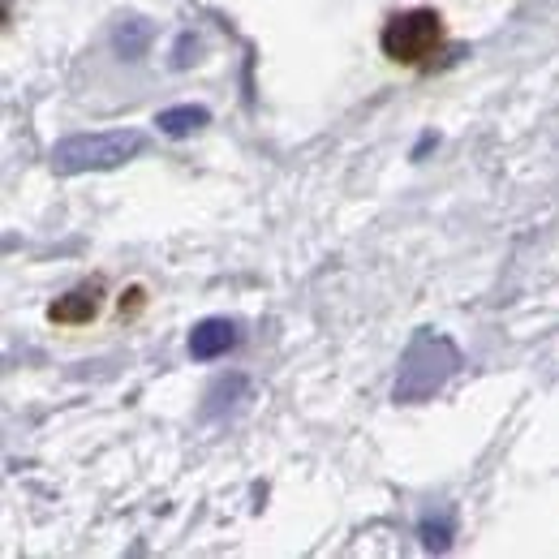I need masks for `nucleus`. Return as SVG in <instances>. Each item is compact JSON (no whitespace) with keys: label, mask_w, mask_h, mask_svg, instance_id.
Here are the masks:
<instances>
[{"label":"nucleus","mask_w":559,"mask_h":559,"mask_svg":"<svg viewBox=\"0 0 559 559\" xmlns=\"http://www.w3.org/2000/svg\"><path fill=\"white\" fill-rule=\"evenodd\" d=\"M112 43H117V52L125 56V61H138V56L147 52V43H151V26L142 22V18H129V22L117 26Z\"/></svg>","instance_id":"7"},{"label":"nucleus","mask_w":559,"mask_h":559,"mask_svg":"<svg viewBox=\"0 0 559 559\" xmlns=\"http://www.w3.org/2000/svg\"><path fill=\"white\" fill-rule=\"evenodd\" d=\"M134 310H142V289H129L121 297V314H134Z\"/></svg>","instance_id":"11"},{"label":"nucleus","mask_w":559,"mask_h":559,"mask_svg":"<svg viewBox=\"0 0 559 559\" xmlns=\"http://www.w3.org/2000/svg\"><path fill=\"white\" fill-rule=\"evenodd\" d=\"M190 52H198V39H194V35H181V39H177V56H172V69H185V65H190V61H194Z\"/></svg>","instance_id":"10"},{"label":"nucleus","mask_w":559,"mask_h":559,"mask_svg":"<svg viewBox=\"0 0 559 559\" xmlns=\"http://www.w3.org/2000/svg\"><path fill=\"white\" fill-rule=\"evenodd\" d=\"M147 147V138L138 129H108V134H74L61 138L52 147V168L65 172V177H78V172H108L121 168L125 160Z\"/></svg>","instance_id":"2"},{"label":"nucleus","mask_w":559,"mask_h":559,"mask_svg":"<svg viewBox=\"0 0 559 559\" xmlns=\"http://www.w3.org/2000/svg\"><path fill=\"white\" fill-rule=\"evenodd\" d=\"M379 48L387 61L396 65H426L430 56L443 48V18L435 9H405L396 18H387Z\"/></svg>","instance_id":"3"},{"label":"nucleus","mask_w":559,"mask_h":559,"mask_svg":"<svg viewBox=\"0 0 559 559\" xmlns=\"http://www.w3.org/2000/svg\"><path fill=\"white\" fill-rule=\"evenodd\" d=\"M418 534H422V547L426 551H448V542H452V525L448 521H426L418 525Z\"/></svg>","instance_id":"9"},{"label":"nucleus","mask_w":559,"mask_h":559,"mask_svg":"<svg viewBox=\"0 0 559 559\" xmlns=\"http://www.w3.org/2000/svg\"><path fill=\"white\" fill-rule=\"evenodd\" d=\"M241 392H246V379H241V375H233V379H220V383H215L211 392H207L203 418H215V413H220L224 405H233V396H241Z\"/></svg>","instance_id":"8"},{"label":"nucleus","mask_w":559,"mask_h":559,"mask_svg":"<svg viewBox=\"0 0 559 559\" xmlns=\"http://www.w3.org/2000/svg\"><path fill=\"white\" fill-rule=\"evenodd\" d=\"M99 284H78V289H69L65 297H56L52 306H48V319L52 323H61V327H82V323H91L95 314H99Z\"/></svg>","instance_id":"5"},{"label":"nucleus","mask_w":559,"mask_h":559,"mask_svg":"<svg viewBox=\"0 0 559 559\" xmlns=\"http://www.w3.org/2000/svg\"><path fill=\"white\" fill-rule=\"evenodd\" d=\"M237 340H241L237 336V323L233 319H220V314H211V319L194 323V332H190V357H194V362H215V357L233 353Z\"/></svg>","instance_id":"4"},{"label":"nucleus","mask_w":559,"mask_h":559,"mask_svg":"<svg viewBox=\"0 0 559 559\" xmlns=\"http://www.w3.org/2000/svg\"><path fill=\"white\" fill-rule=\"evenodd\" d=\"M207 121H211V112L198 104H177V108H164L160 117H155L160 134H168V138H185V134H194V129H203Z\"/></svg>","instance_id":"6"},{"label":"nucleus","mask_w":559,"mask_h":559,"mask_svg":"<svg viewBox=\"0 0 559 559\" xmlns=\"http://www.w3.org/2000/svg\"><path fill=\"white\" fill-rule=\"evenodd\" d=\"M456 370H461V349L439 332H418L409 340L405 357H400V375H396L392 396L400 405H418V400L435 396Z\"/></svg>","instance_id":"1"}]
</instances>
